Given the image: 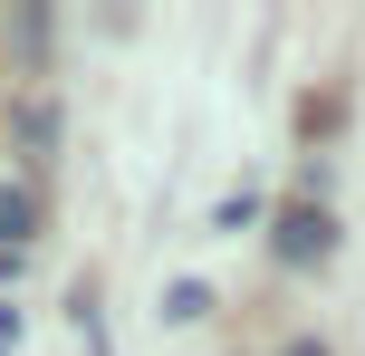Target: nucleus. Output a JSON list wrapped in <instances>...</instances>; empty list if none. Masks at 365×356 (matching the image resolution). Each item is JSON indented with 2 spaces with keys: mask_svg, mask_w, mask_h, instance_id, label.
Returning <instances> with one entry per match:
<instances>
[{
  "mask_svg": "<svg viewBox=\"0 0 365 356\" xmlns=\"http://www.w3.org/2000/svg\"><path fill=\"white\" fill-rule=\"evenodd\" d=\"M327 241H336V222H327V212H308V203L279 212V231H269V250H279L289 270H317V260H327Z\"/></svg>",
  "mask_w": 365,
  "mask_h": 356,
  "instance_id": "nucleus-1",
  "label": "nucleus"
},
{
  "mask_svg": "<svg viewBox=\"0 0 365 356\" xmlns=\"http://www.w3.org/2000/svg\"><path fill=\"white\" fill-rule=\"evenodd\" d=\"M29 222H38V212H29V193H19V183H0V250H10Z\"/></svg>",
  "mask_w": 365,
  "mask_h": 356,
  "instance_id": "nucleus-2",
  "label": "nucleus"
},
{
  "mask_svg": "<svg viewBox=\"0 0 365 356\" xmlns=\"http://www.w3.org/2000/svg\"><path fill=\"white\" fill-rule=\"evenodd\" d=\"M202 308H212V289H192V280L164 289V318H202Z\"/></svg>",
  "mask_w": 365,
  "mask_h": 356,
  "instance_id": "nucleus-3",
  "label": "nucleus"
},
{
  "mask_svg": "<svg viewBox=\"0 0 365 356\" xmlns=\"http://www.w3.org/2000/svg\"><path fill=\"white\" fill-rule=\"evenodd\" d=\"M279 356H327V347H317V337H298V347H279Z\"/></svg>",
  "mask_w": 365,
  "mask_h": 356,
  "instance_id": "nucleus-4",
  "label": "nucleus"
}]
</instances>
